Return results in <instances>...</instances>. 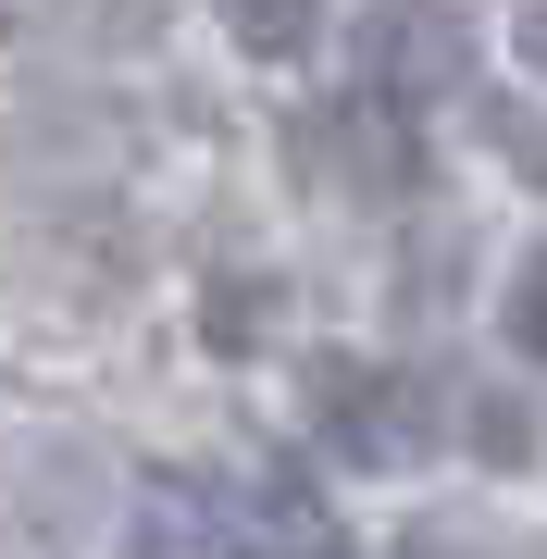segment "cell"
<instances>
[{"label":"cell","mask_w":547,"mask_h":559,"mask_svg":"<svg viewBox=\"0 0 547 559\" xmlns=\"http://www.w3.org/2000/svg\"><path fill=\"white\" fill-rule=\"evenodd\" d=\"M311 411L348 460H411L424 448V399L399 373H361V360H311Z\"/></svg>","instance_id":"cell-1"},{"label":"cell","mask_w":547,"mask_h":559,"mask_svg":"<svg viewBox=\"0 0 547 559\" xmlns=\"http://www.w3.org/2000/svg\"><path fill=\"white\" fill-rule=\"evenodd\" d=\"M361 87H373V100H436V87H461V25H448V13H373Z\"/></svg>","instance_id":"cell-2"},{"label":"cell","mask_w":547,"mask_h":559,"mask_svg":"<svg viewBox=\"0 0 547 559\" xmlns=\"http://www.w3.org/2000/svg\"><path fill=\"white\" fill-rule=\"evenodd\" d=\"M224 25H237V50L299 62V50H311V25H324V0H224Z\"/></svg>","instance_id":"cell-3"},{"label":"cell","mask_w":547,"mask_h":559,"mask_svg":"<svg viewBox=\"0 0 547 559\" xmlns=\"http://www.w3.org/2000/svg\"><path fill=\"white\" fill-rule=\"evenodd\" d=\"M498 323H510V348H523V360H547V249L510 274V311H498Z\"/></svg>","instance_id":"cell-4"},{"label":"cell","mask_w":547,"mask_h":559,"mask_svg":"<svg viewBox=\"0 0 547 559\" xmlns=\"http://www.w3.org/2000/svg\"><path fill=\"white\" fill-rule=\"evenodd\" d=\"M237 559H348L336 535H274V547H237Z\"/></svg>","instance_id":"cell-5"},{"label":"cell","mask_w":547,"mask_h":559,"mask_svg":"<svg viewBox=\"0 0 547 559\" xmlns=\"http://www.w3.org/2000/svg\"><path fill=\"white\" fill-rule=\"evenodd\" d=\"M523 62H535V75H547V0H535V13H523Z\"/></svg>","instance_id":"cell-6"}]
</instances>
